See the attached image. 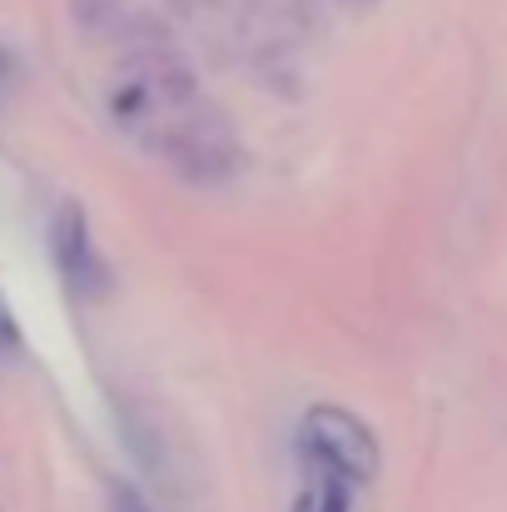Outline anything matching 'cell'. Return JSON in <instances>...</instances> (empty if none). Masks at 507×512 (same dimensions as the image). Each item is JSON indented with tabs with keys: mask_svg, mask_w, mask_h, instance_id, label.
<instances>
[{
	"mask_svg": "<svg viewBox=\"0 0 507 512\" xmlns=\"http://www.w3.org/2000/svg\"><path fill=\"white\" fill-rule=\"evenodd\" d=\"M150 150H160L189 184H219V179H229V174L239 170V135L204 100H194L189 110H179L160 130V140Z\"/></svg>",
	"mask_w": 507,
	"mask_h": 512,
	"instance_id": "6da1fadb",
	"label": "cell"
},
{
	"mask_svg": "<svg viewBox=\"0 0 507 512\" xmlns=\"http://www.w3.org/2000/svg\"><path fill=\"white\" fill-rule=\"evenodd\" d=\"M299 448L309 453V468L348 478V483H368L378 473V438L368 433L363 418H353L343 408H314L304 418Z\"/></svg>",
	"mask_w": 507,
	"mask_h": 512,
	"instance_id": "7a4b0ae2",
	"label": "cell"
},
{
	"mask_svg": "<svg viewBox=\"0 0 507 512\" xmlns=\"http://www.w3.org/2000/svg\"><path fill=\"white\" fill-rule=\"evenodd\" d=\"M75 20L85 35L95 40H115L125 50H145V45H160V30H150L145 15H135L125 0H70Z\"/></svg>",
	"mask_w": 507,
	"mask_h": 512,
	"instance_id": "3957f363",
	"label": "cell"
},
{
	"mask_svg": "<svg viewBox=\"0 0 507 512\" xmlns=\"http://www.w3.org/2000/svg\"><path fill=\"white\" fill-rule=\"evenodd\" d=\"M50 249H55L60 274H65L75 289H85V279L95 274V249H90L80 204H60V214H55V224H50Z\"/></svg>",
	"mask_w": 507,
	"mask_h": 512,
	"instance_id": "277c9868",
	"label": "cell"
},
{
	"mask_svg": "<svg viewBox=\"0 0 507 512\" xmlns=\"http://www.w3.org/2000/svg\"><path fill=\"white\" fill-rule=\"evenodd\" d=\"M294 512H348V478H334V473H319L314 468V478L299 493Z\"/></svg>",
	"mask_w": 507,
	"mask_h": 512,
	"instance_id": "5b68a950",
	"label": "cell"
},
{
	"mask_svg": "<svg viewBox=\"0 0 507 512\" xmlns=\"http://www.w3.org/2000/svg\"><path fill=\"white\" fill-rule=\"evenodd\" d=\"M15 343H20V329H15V319H10L5 299H0V348H15Z\"/></svg>",
	"mask_w": 507,
	"mask_h": 512,
	"instance_id": "8992f818",
	"label": "cell"
},
{
	"mask_svg": "<svg viewBox=\"0 0 507 512\" xmlns=\"http://www.w3.org/2000/svg\"><path fill=\"white\" fill-rule=\"evenodd\" d=\"M120 512H140V508H135V498H130V493H120Z\"/></svg>",
	"mask_w": 507,
	"mask_h": 512,
	"instance_id": "52a82bcc",
	"label": "cell"
},
{
	"mask_svg": "<svg viewBox=\"0 0 507 512\" xmlns=\"http://www.w3.org/2000/svg\"><path fill=\"white\" fill-rule=\"evenodd\" d=\"M353 5H358V0H353Z\"/></svg>",
	"mask_w": 507,
	"mask_h": 512,
	"instance_id": "ba28073f",
	"label": "cell"
}]
</instances>
